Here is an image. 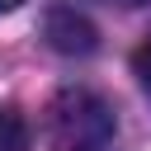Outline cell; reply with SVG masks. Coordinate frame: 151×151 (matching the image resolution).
I'll return each instance as SVG.
<instances>
[{"instance_id":"obj_2","label":"cell","mask_w":151,"mask_h":151,"mask_svg":"<svg viewBox=\"0 0 151 151\" xmlns=\"http://www.w3.org/2000/svg\"><path fill=\"white\" fill-rule=\"evenodd\" d=\"M47 42H52L57 52H66V57H90V52L99 47V33H94V24H90L85 14H76L71 5H52V9H47Z\"/></svg>"},{"instance_id":"obj_1","label":"cell","mask_w":151,"mask_h":151,"mask_svg":"<svg viewBox=\"0 0 151 151\" xmlns=\"http://www.w3.org/2000/svg\"><path fill=\"white\" fill-rule=\"evenodd\" d=\"M52 142L57 151H104L113 142V109L94 90H66L52 104Z\"/></svg>"},{"instance_id":"obj_5","label":"cell","mask_w":151,"mask_h":151,"mask_svg":"<svg viewBox=\"0 0 151 151\" xmlns=\"http://www.w3.org/2000/svg\"><path fill=\"white\" fill-rule=\"evenodd\" d=\"M113 5H127V9H137V5H151V0H113Z\"/></svg>"},{"instance_id":"obj_6","label":"cell","mask_w":151,"mask_h":151,"mask_svg":"<svg viewBox=\"0 0 151 151\" xmlns=\"http://www.w3.org/2000/svg\"><path fill=\"white\" fill-rule=\"evenodd\" d=\"M19 5H24V0H0V9H19Z\"/></svg>"},{"instance_id":"obj_4","label":"cell","mask_w":151,"mask_h":151,"mask_svg":"<svg viewBox=\"0 0 151 151\" xmlns=\"http://www.w3.org/2000/svg\"><path fill=\"white\" fill-rule=\"evenodd\" d=\"M132 71H137V80H142V85L151 90V38H146V42H142V47L132 52Z\"/></svg>"},{"instance_id":"obj_3","label":"cell","mask_w":151,"mask_h":151,"mask_svg":"<svg viewBox=\"0 0 151 151\" xmlns=\"http://www.w3.org/2000/svg\"><path fill=\"white\" fill-rule=\"evenodd\" d=\"M0 151H28V123L19 109H0Z\"/></svg>"}]
</instances>
